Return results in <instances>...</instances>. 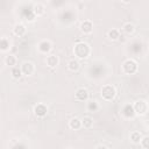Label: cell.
I'll return each mask as SVG.
<instances>
[{
    "label": "cell",
    "instance_id": "obj_1",
    "mask_svg": "<svg viewBox=\"0 0 149 149\" xmlns=\"http://www.w3.org/2000/svg\"><path fill=\"white\" fill-rule=\"evenodd\" d=\"M73 54L78 59H86L91 54V48L85 42H77L73 47Z\"/></svg>",
    "mask_w": 149,
    "mask_h": 149
},
{
    "label": "cell",
    "instance_id": "obj_2",
    "mask_svg": "<svg viewBox=\"0 0 149 149\" xmlns=\"http://www.w3.org/2000/svg\"><path fill=\"white\" fill-rule=\"evenodd\" d=\"M137 70H139L137 62L132 58H128L122 63V72L125 74H134L137 72Z\"/></svg>",
    "mask_w": 149,
    "mask_h": 149
},
{
    "label": "cell",
    "instance_id": "obj_3",
    "mask_svg": "<svg viewBox=\"0 0 149 149\" xmlns=\"http://www.w3.org/2000/svg\"><path fill=\"white\" fill-rule=\"evenodd\" d=\"M115 95H116V88L113 85L107 84L101 87V98L105 101H112L115 98Z\"/></svg>",
    "mask_w": 149,
    "mask_h": 149
},
{
    "label": "cell",
    "instance_id": "obj_4",
    "mask_svg": "<svg viewBox=\"0 0 149 149\" xmlns=\"http://www.w3.org/2000/svg\"><path fill=\"white\" fill-rule=\"evenodd\" d=\"M135 115H146L148 112V102L143 99H139L133 104Z\"/></svg>",
    "mask_w": 149,
    "mask_h": 149
},
{
    "label": "cell",
    "instance_id": "obj_5",
    "mask_svg": "<svg viewBox=\"0 0 149 149\" xmlns=\"http://www.w3.org/2000/svg\"><path fill=\"white\" fill-rule=\"evenodd\" d=\"M51 49H52V43H51L49 40H42V41H40L38 44H37V50H38L41 54L47 55V54H49V52L51 51Z\"/></svg>",
    "mask_w": 149,
    "mask_h": 149
},
{
    "label": "cell",
    "instance_id": "obj_6",
    "mask_svg": "<svg viewBox=\"0 0 149 149\" xmlns=\"http://www.w3.org/2000/svg\"><path fill=\"white\" fill-rule=\"evenodd\" d=\"M121 114L126 119H133L135 116V112L133 108V104H125L121 108Z\"/></svg>",
    "mask_w": 149,
    "mask_h": 149
},
{
    "label": "cell",
    "instance_id": "obj_7",
    "mask_svg": "<svg viewBox=\"0 0 149 149\" xmlns=\"http://www.w3.org/2000/svg\"><path fill=\"white\" fill-rule=\"evenodd\" d=\"M20 69H21L22 74H24V76H27V77L31 76V74L34 73V71H35V66H34V64H33L31 62H23V63L21 64Z\"/></svg>",
    "mask_w": 149,
    "mask_h": 149
},
{
    "label": "cell",
    "instance_id": "obj_8",
    "mask_svg": "<svg viewBox=\"0 0 149 149\" xmlns=\"http://www.w3.org/2000/svg\"><path fill=\"white\" fill-rule=\"evenodd\" d=\"M74 98L78 101H87L88 100V91L84 87H79L74 92Z\"/></svg>",
    "mask_w": 149,
    "mask_h": 149
},
{
    "label": "cell",
    "instance_id": "obj_9",
    "mask_svg": "<svg viewBox=\"0 0 149 149\" xmlns=\"http://www.w3.org/2000/svg\"><path fill=\"white\" fill-rule=\"evenodd\" d=\"M34 114L37 118H44L48 114V107L44 104H37L34 107Z\"/></svg>",
    "mask_w": 149,
    "mask_h": 149
},
{
    "label": "cell",
    "instance_id": "obj_10",
    "mask_svg": "<svg viewBox=\"0 0 149 149\" xmlns=\"http://www.w3.org/2000/svg\"><path fill=\"white\" fill-rule=\"evenodd\" d=\"M27 31V28L23 23H16L14 27H13V34L17 37H22Z\"/></svg>",
    "mask_w": 149,
    "mask_h": 149
},
{
    "label": "cell",
    "instance_id": "obj_11",
    "mask_svg": "<svg viewBox=\"0 0 149 149\" xmlns=\"http://www.w3.org/2000/svg\"><path fill=\"white\" fill-rule=\"evenodd\" d=\"M80 30L84 34H91L93 31V23L90 20H85L80 23Z\"/></svg>",
    "mask_w": 149,
    "mask_h": 149
},
{
    "label": "cell",
    "instance_id": "obj_12",
    "mask_svg": "<svg viewBox=\"0 0 149 149\" xmlns=\"http://www.w3.org/2000/svg\"><path fill=\"white\" fill-rule=\"evenodd\" d=\"M45 63H47V65L49 68H56L58 65V63H59V58L56 55H49L45 58Z\"/></svg>",
    "mask_w": 149,
    "mask_h": 149
},
{
    "label": "cell",
    "instance_id": "obj_13",
    "mask_svg": "<svg viewBox=\"0 0 149 149\" xmlns=\"http://www.w3.org/2000/svg\"><path fill=\"white\" fill-rule=\"evenodd\" d=\"M86 109L90 113H94L99 109V104L95 100H87L86 102Z\"/></svg>",
    "mask_w": 149,
    "mask_h": 149
},
{
    "label": "cell",
    "instance_id": "obj_14",
    "mask_svg": "<svg viewBox=\"0 0 149 149\" xmlns=\"http://www.w3.org/2000/svg\"><path fill=\"white\" fill-rule=\"evenodd\" d=\"M69 127L73 130H78L81 128V120L78 119V118H72L70 121H69Z\"/></svg>",
    "mask_w": 149,
    "mask_h": 149
},
{
    "label": "cell",
    "instance_id": "obj_15",
    "mask_svg": "<svg viewBox=\"0 0 149 149\" xmlns=\"http://www.w3.org/2000/svg\"><path fill=\"white\" fill-rule=\"evenodd\" d=\"M141 139H142V134H141L140 132H137V130L132 132L130 135H129V140H130V142L134 143V144H139L140 141H141Z\"/></svg>",
    "mask_w": 149,
    "mask_h": 149
},
{
    "label": "cell",
    "instance_id": "obj_16",
    "mask_svg": "<svg viewBox=\"0 0 149 149\" xmlns=\"http://www.w3.org/2000/svg\"><path fill=\"white\" fill-rule=\"evenodd\" d=\"M3 62H5V64H6L7 66L14 68V66L16 65V63H17V59H16V57H15L14 55H7V56L5 57V59H3Z\"/></svg>",
    "mask_w": 149,
    "mask_h": 149
},
{
    "label": "cell",
    "instance_id": "obj_17",
    "mask_svg": "<svg viewBox=\"0 0 149 149\" xmlns=\"http://www.w3.org/2000/svg\"><path fill=\"white\" fill-rule=\"evenodd\" d=\"M10 49V42L7 37H0V51H8Z\"/></svg>",
    "mask_w": 149,
    "mask_h": 149
},
{
    "label": "cell",
    "instance_id": "obj_18",
    "mask_svg": "<svg viewBox=\"0 0 149 149\" xmlns=\"http://www.w3.org/2000/svg\"><path fill=\"white\" fill-rule=\"evenodd\" d=\"M33 12H34V14H35L36 16H42V15L44 14L45 9H44V6H43L42 3H38V2H37V3L34 5Z\"/></svg>",
    "mask_w": 149,
    "mask_h": 149
},
{
    "label": "cell",
    "instance_id": "obj_19",
    "mask_svg": "<svg viewBox=\"0 0 149 149\" xmlns=\"http://www.w3.org/2000/svg\"><path fill=\"white\" fill-rule=\"evenodd\" d=\"M68 68H69L70 71H73V72L74 71H78L79 68H80V63H79L78 59H70L68 62Z\"/></svg>",
    "mask_w": 149,
    "mask_h": 149
},
{
    "label": "cell",
    "instance_id": "obj_20",
    "mask_svg": "<svg viewBox=\"0 0 149 149\" xmlns=\"http://www.w3.org/2000/svg\"><path fill=\"white\" fill-rule=\"evenodd\" d=\"M107 37L111 40V41H116V40H119V37H120V30L119 29H111V30H108L107 31Z\"/></svg>",
    "mask_w": 149,
    "mask_h": 149
},
{
    "label": "cell",
    "instance_id": "obj_21",
    "mask_svg": "<svg viewBox=\"0 0 149 149\" xmlns=\"http://www.w3.org/2000/svg\"><path fill=\"white\" fill-rule=\"evenodd\" d=\"M122 31H123L125 34L130 35V34H133V33L135 31V26H134L133 23H130V22H127V23H125V24L122 26Z\"/></svg>",
    "mask_w": 149,
    "mask_h": 149
},
{
    "label": "cell",
    "instance_id": "obj_22",
    "mask_svg": "<svg viewBox=\"0 0 149 149\" xmlns=\"http://www.w3.org/2000/svg\"><path fill=\"white\" fill-rule=\"evenodd\" d=\"M93 126V119L91 116H84L81 119V127L84 128H91Z\"/></svg>",
    "mask_w": 149,
    "mask_h": 149
},
{
    "label": "cell",
    "instance_id": "obj_23",
    "mask_svg": "<svg viewBox=\"0 0 149 149\" xmlns=\"http://www.w3.org/2000/svg\"><path fill=\"white\" fill-rule=\"evenodd\" d=\"M10 74H12V77L14 78V79H20L23 74H22V72H21V69L19 68V66H14V68H12V70H10Z\"/></svg>",
    "mask_w": 149,
    "mask_h": 149
},
{
    "label": "cell",
    "instance_id": "obj_24",
    "mask_svg": "<svg viewBox=\"0 0 149 149\" xmlns=\"http://www.w3.org/2000/svg\"><path fill=\"white\" fill-rule=\"evenodd\" d=\"M139 144L142 147V149H149V136L148 135L142 136V139H141Z\"/></svg>",
    "mask_w": 149,
    "mask_h": 149
},
{
    "label": "cell",
    "instance_id": "obj_25",
    "mask_svg": "<svg viewBox=\"0 0 149 149\" xmlns=\"http://www.w3.org/2000/svg\"><path fill=\"white\" fill-rule=\"evenodd\" d=\"M95 149H108V148L106 146H104V144H99V146L95 147Z\"/></svg>",
    "mask_w": 149,
    "mask_h": 149
},
{
    "label": "cell",
    "instance_id": "obj_26",
    "mask_svg": "<svg viewBox=\"0 0 149 149\" xmlns=\"http://www.w3.org/2000/svg\"><path fill=\"white\" fill-rule=\"evenodd\" d=\"M65 149H72V148H65Z\"/></svg>",
    "mask_w": 149,
    "mask_h": 149
}]
</instances>
